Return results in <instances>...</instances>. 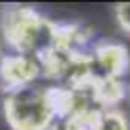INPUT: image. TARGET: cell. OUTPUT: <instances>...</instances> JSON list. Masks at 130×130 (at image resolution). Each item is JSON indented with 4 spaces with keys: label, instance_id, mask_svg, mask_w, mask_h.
<instances>
[{
    "label": "cell",
    "instance_id": "cell-1",
    "mask_svg": "<svg viewBox=\"0 0 130 130\" xmlns=\"http://www.w3.org/2000/svg\"><path fill=\"white\" fill-rule=\"evenodd\" d=\"M0 26L6 43L20 55L55 47V24L47 22L30 8H6Z\"/></svg>",
    "mask_w": 130,
    "mask_h": 130
},
{
    "label": "cell",
    "instance_id": "cell-2",
    "mask_svg": "<svg viewBox=\"0 0 130 130\" xmlns=\"http://www.w3.org/2000/svg\"><path fill=\"white\" fill-rule=\"evenodd\" d=\"M4 114L12 130H51V122L55 120L45 98V89L39 91L32 87L8 93Z\"/></svg>",
    "mask_w": 130,
    "mask_h": 130
},
{
    "label": "cell",
    "instance_id": "cell-3",
    "mask_svg": "<svg viewBox=\"0 0 130 130\" xmlns=\"http://www.w3.org/2000/svg\"><path fill=\"white\" fill-rule=\"evenodd\" d=\"M41 73L37 59L20 53L2 55L0 57V81L8 93L30 87L35 77Z\"/></svg>",
    "mask_w": 130,
    "mask_h": 130
},
{
    "label": "cell",
    "instance_id": "cell-4",
    "mask_svg": "<svg viewBox=\"0 0 130 130\" xmlns=\"http://www.w3.org/2000/svg\"><path fill=\"white\" fill-rule=\"evenodd\" d=\"M91 61L104 71V77H108V79H118L130 67L128 49L120 43H102V45H98L93 49Z\"/></svg>",
    "mask_w": 130,
    "mask_h": 130
},
{
    "label": "cell",
    "instance_id": "cell-5",
    "mask_svg": "<svg viewBox=\"0 0 130 130\" xmlns=\"http://www.w3.org/2000/svg\"><path fill=\"white\" fill-rule=\"evenodd\" d=\"M91 130H130V122L124 112L108 108V110L98 112Z\"/></svg>",
    "mask_w": 130,
    "mask_h": 130
},
{
    "label": "cell",
    "instance_id": "cell-6",
    "mask_svg": "<svg viewBox=\"0 0 130 130\" xmlns=\"http://www.w3.org/2000/svg\"><path fill=\"white\" fill-rule=\"evenodd\" d=\"M114 16H116V22L118 26L130 35V2L126 4H116L114 6Z\"/></svg>",
    "mask_w": 130,
    "mask_h": 130
}]
</instances>
